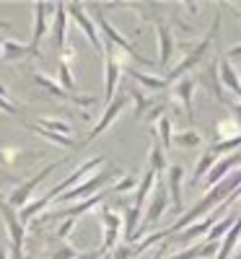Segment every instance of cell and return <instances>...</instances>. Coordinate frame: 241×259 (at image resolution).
<instances>
[{"mask_svg":"<svg viewBox=\"0 0 241 259\" xmlns=\"http://www.w3.org/2000/svg\"><path fill=\"white\" fill-rule=\"evenodd\" d=\"M231 8H233V6H231ZM233 11H236V8H233ZM236 13H238V11H236ZM238 21H241V13H238Z\"/></svg>","mask_w":241,"mask_h":259,"instance_id":"46","label":"cell"},{"mask_svg":"<svg viewBox=\"0 0 241 259\" xmlns=\"http://www.w3.org/2000/svg\"><path fill=\"white\" fill-rule=\"evenodd\" d=\"M169 207V192H166V184L158 182L150 192V200H148V210H145V218H143V226H156L164 212Z\"/></svg>","mask_w":241,"mask_h":259,"instance_id":"10","label":"cell"},{"mask_svg":"<svg viewBox=\"0 0 241 259\" xmlns=\"http://www.w3.org/2000/svg\"><path fill=\"white\" fill-rule=\"evenodd\" d=\"M0 259H11V254H8L6 249H0Z\"/></svg>","mask_w":241,"mask_h":259,"instance_id":"43","label":"cell"},{"mask_svg":"<svg viewBox=\"0 0 241 259\" xmlns=\"http://www.w3.org/2000/svg\"><path fill=\"white\" fill-rule=\"evenodd\" d=\"M200 85L208 91V94H213L221 104H226V96H223V85H221V75H218V65L213 62L210 68H205L203 73H200Z\"/></svg>","mask_w":241,"mask_h":259,"instance_id":"16","label":"cell"},{"mask_svg":"<svg viewBox=\"0 0 241 259\" xmlns=\"http://www.w3.org/2000/svg\"><path fill=\"white\" fill-rule=\"evenodd\" d=\"M57 83H60V89H62L65 94H70V96L78 94V85H75V78H73L70 65L62 62V60H60V65H57Z\"/></svg>","mask_w":241,"mask_h":259,"instance_id":"27","label":"cell"},{"mask_svg":"<svg viewBox=\"0 0 241 259\" xmlns=\"http://www.w3.org/2000/svg\"><path fill=\"white\" fill-rule=\"evenodd\" d=\"M70 104H75V106H81V109H91V106H96L99 104V99L96 96H70Z\"/></svg>","mask_w":241,"mask_h":259,"instance_id":"36","label":"cell"},{"mask_svg":"<svg viewBox=\"0 0 241 259\" xmlns=\"http://www.w3.org/2000/svg\"><path fill=\"white\" fill-rule=\"evenodd\" d=\"M68 24H70V16H68V6L57 3L55 6V18H52V45L57 52H62L68 47Z\"/></svg>","mask_w":241,"mask_h":259,"instance_id":"12","label":"cell"},{"mask_svg":"<svg viewBox=\"0 0 241 259\" xmlns=\"http://www.w3.org/2000/svg\"><path fill=\"white\" fill-rule=\"evenodd\" d=\"M213 223H215V218H213V215H208V218H203V221L192 223L189 228L179 231L177 241H179V244H192L194 239H200V236H208V233H210V228H213Z\"/></svg>","mask_w":241,"mask_h":259,"instance_id":"18","label":"cell"},{"mask_svg":"<svg viewBox=\"0 0 241 259\" xmlns=\"http://www.w3.org/2000/svg\"><path fill=\"white\" fill-rule=\"evenodd\" d=\"M164 112H166V104H153V106H150V112L145 114V119H148V122H156V119L166 117Z\"/></svg>","mask_w":241,"mask_h":259,"instance_id":"37","label":"cell"},{"mask_svg":"<svg viewBox=\"0 0 241 259\" xmlns=\"http://www.w3.org/2000/svg\"><path fill=\"white\" fill-rule=\"evenodd\" d=\"M203 143V135L197 130H187V133H177L174 135V145L177 148H197Z\"/></svg>","mask_w":241,"mask_h":259,"instance_id":"31","label":"cell"},{"mask_svg":"<svg viewBox=\"0 0 241 259\" xmlns=\"http://www.w3.org/2000/svg\"><path fill=\"white\" fill-rule=\"evenodd\" d=\"M101 259H112V251H106V254H104Z\"/></svg>","mask_w":241,"mask_h":259,"instance_id":"44","label":"cell"},{"mask_svg":"<svg viewBox=\"0 0 241 259\" xmlns=\"http://www.w3.org/2000/svg\"><path fill=\"white\" fill-rule=\"evenodd\" d=\"M127 96L135 101V119H145V114L150 112V106H153L150 96H145V94H143V91H138V89H133Z\"/></svg>","mask_w":241,"mask_h":259,"instance_id":"28","label":"cell"},{"mask_svg":"<svg viewBox=\"0 0 241 259\" xmlns=\"http://www.w3.org/2000/svg\"><path fill=\"white\" fill-rule=\"evenodd\" d=\"M55 11V6H47V3H36L34 6V34H31V41L29 47L34 55H39V47H42V39H45L50 24H47V13Z\"/></svg>","mask_w":241,"mask_h":259,"instance_id":"13","label":"cell"},{"mask_svg":"<svg viewBox=\"0 0 241 259\" xmlns=\"http://www.w3.org/2000/svg\"><path fill=\"white\" fill-rule=\"evenodd\" d=\"M39 55L31 52L29 45H21L16 39H3L0 36V60L3 62H18V60H36Z\"/></svg>","mask_w":241,"mask_h":259,"instance_id":"15","label":"cell"},{"mask_svg":"<svg viewBox=\"0 0 241 259\" xmlns=\"http://www.w3.org/2000/svg\"><path fill=\"white\" fill-rule=\"evenodd\" d=\"M18 156H21V150H18V148H0V168L16 163Z\"/></svg>","mask_w":241,"mask_h":259,"instance_id":"35","label":"cell"},{"mask_svg":"<svg viewBox=\"0 0 241 259\" xmlns=\"http://www.w3.org/2000/svg\"><path fill=\"white\" fill-rule=\"evenodd\" d=\"M75 256H78V251L70 244H60V246L52 249V256L50 259H75Z\"/></svg>","mask_w":241,"mask_h":259,"instance_id":"34","label":"cell"},{"mask_svg":"<svg viewBox=\"0 0 241 259\" xmlns=\"http://www.w3.org/2000/svg\"><path fill=\"white\" fill-rule=\"evenodd\" d=\"M156 138H158V143H161L164 150H171V145H174V130H171V119H169V117H161V119H158V133H156Z\"/></svg>","mask_w":241,"mask_h":259,"instance_id":"29","label":"cell"},{"mask_svg":"<svg viewBox=\"0 0 241 259\" xmlns=\"http://www.w3.org/2000/svg\"><path fill=\"white\" fill-rule=\"evenodd\" d=\"M218 75H221V85H226V89L241 99V75H236L233 65L228 60H221V65H218Z\"/></svg>","mask_w":241,"mask_h":259,"instance_id":"19","label":"cell"},{"mask_svg":"<svg viewBox=\"0 0 241 259\" xmlns=\"http://www.w3.org/2000/svg\"><path fill=\"white\" fill-rule=\"evenodd\" d=\"M0 218H3L8 228V239H11V251L13 259H24V241H26V226L21 223L18 210H13L6 200H0Z\"/></svg>","mask_w":241,"mask_h":259,"instance_id":"4","label":"cell"},{"mask_svg":"<svg viewBox=\"0 0 241 259\" xmlns=\"http://www.w3.org/2000/svg\"><path fill=\"white\" fill-rule=\"evenodd\" d=\"M104 254H106L104 249H99V251H83V254H78L75 259H101Z\"/></svg>","mask_w":241,"mask_h":259,"instance_id":"39","label":"cell"},{"mask_svg":"<svg viewBox=\"0 0 241 259\" xmlns=\"http://www.w3.org/2000/svg\"><path fill=\"white\" fill-rule=\"evenodd\" d=\"M0 29H3V31H11V29H13V26H11V24H8V21H0Z\"/></svg>","mask_w":241,"mask_h":259,"instance_id":"42","label":"cell"},{"mask_svg":"<svg viewBox=\"0 0 241 259\" xmlns=\"http://www.w3.org/2000/svg\"><path fill=\"white\" fill-rule=\"evenodd\" d=\"M0 200H3V194H0Z\"/></svg>","mask_w":241,"mask_h":259,"instance_id":"47","label":"cell"},{"mask_svg":"<svg viewBox=\"0 0 241 259\" xmlns=\"http://www.w3.org/2000/svg\"><path fill=\"white\" fill-rule=\"evenodd\" d=\"M127 99H130L127 94H117L112 101H109V104H106V109H104V114H101V117H99V122L91 127V133L83 138V143H81V145H91V143H94V140H96L101 133H106V130H109V127H112V124L117 122V117L125 112Z\"/></svg>","mask_w":241,"mask_h":259,"instance_id":"5","label":"cell"},{"mask_svg":"<svg viewBox=\"0 0 241 259\" xmlns=\"http://www.w3.org/2000/svg\"><path fill=\"white\" fill-rule=\"evenodd\" d=\"M42 130H47V133H55V135H65L70 138L73 135V124L68 119H60V117H39L36 119Z\"/></svg>","mask_w":241,"mask_h":259,"instance_id":"25","label":"cell"},{"mask_svg":"<svg viewBox=\"0 0 241 259\" xmlns=\"http://www.w3.org/2000/svg\"><path fill=\"white\" fill-rule=\"evenodd\" d=\"M125 68H122V60L117 57L114 47H104V99L106 104L117 96V85L122 78Z\"/></svg>","mask_w":241,"mask_h":259,"instance_id":"7","label":"cell"},{"mask_svg":"<svg viewBox=\"0 0 241 259\" xmlns=\"http://www.w3.org/2000/svg\"><path fill=\"white\" fill-rule=\"evenodd\" d=\"M148 168L153 171V174H164V171H169V163H166V150L161 148L158 138L153 135V145H150V153H148Z\"/></svg>","mask_w":241,"mask_h":259,"instance_id":"21","label":"cell"},{"mask_svg":"<svg viewBox=\"0 0 241 259\" xmlns=\"http://www.w3.org/2000/svg\"><path fill=\"white\" fill-rule=\"evenodd\" d=\"M236 259H241V249H238V254H236Z\"/></svg>","mask_w":241,"mask_h":259,"instance_id":"45","label":"cell"},{"mask_svg":"<svg viewBox=\"0 0 241 259\" xmlns=\"http://www.w3.org/2000/svg\"><path fill=\"white\" fill-rule=\"evenodd\" d=\"M75 231V218H65L60 226H57V239L65 244V241H68L70 239V233Z\"/></svg>","mask_w":241,"mask_h":259,"instance_id":"33","label":"cell"},{"mask_svg":"<svg viewBox=\"0 0 241 259\" xmlns=\"http://www.w3.org/2000/svg\"><path fill=\"white\" fill-rule=\"evenodd\" d=\"M68 16H70L73 24H75V26H78L83 34H86V39H89V45H91L96 52H101V55H104L101 36H99V29H96V24H94V18H91L89 8L81 6V3H70V6H68Z\"/></svg>","mask_w":241,"mask_h":259,"instance_id":"6","label":"cell"},{"mask_svg":"<svg viewBox=\"0 0 241 259\" xmlns=\"http://www.w3.org/2000/svg\"><path fill=\"white\" fill-rule=\"evenodd\" d=\"M86 8H89L94 24H96V29H99V36H101V45H104V47H114V50L125 52L130 60L138 62V65H150V60H145V57L133 47V41L125 39L112 24H109V18L104 16V8H101V6H86Z\"/></svg>","mask_w":241,"mask_h":259,"instance_id":"1","label":"cell"},{"mask_svg":"<svg viewBox=\"0 0 241 259\" xmlns=\"http://www.w3.org/2000/svg\"><path fill=\"white\" fill-rule=\"evenodd\" d=\"M233 223H236V218L233 215H228V218H223L221 223H213V228H210V233L205 236L208 239V244H218V239H221V236H226L231 228H233Z\"/></svg>","mask_w":241,"mask_h":259,"instance_id":"30","label":"cell"},{"mask_svg":"<svg viewBox=\"0 0 241 259\" xmlns=\"http://www.w3.org/2000/svg\"><path fill=\"white\" fill-rule=\"evenodd\" d=\"M122 177H125V174H122V168H119V166H114V163H109L106 168L96 171L94 177H89L86 182H81V184H78V187H73L70 192L60 194V197H57V202H60V205L83 202V200L94 197V194H101L106 184H112V179H122Z\"/></svg>","mask_w":241,"mask_h":259,"instance_id":"2","label":"cell"},{"mask_svg":"<svg viewBox=\"0 0 241 259\" xmlns=\"http://www.w3.org/2000/svg\"><path fill=\"white\" fill-rule=\"evenodd\" d=\"M26 130H31V133H34V135H39V138L50 140L52 145H60V148H78V143H75L73 138H65V135L47 133V130H42V127H39V124H34V122H26Z\"/></svg>","mask_w":241,"mask_h":259,"instance_id":"26","label":"cell"},{"mask_svg":"<svg viewBox=\"0 0 241 259\" xmlns=\"http://www.w3.org/2000/svg\"><path fill=\"white\" fill-rule=\"evenodd\" d=\"M0 99H8V89H6L3 83H0Z\"/></svg>","mask_w":241,"mask_h":259,"instance_id":"41","label":"cell"},{"mask_svg":"<svg viewBox=\"0 0 241 259\" xmlns=\"http://www.w3.org/2000/svg\"><path fill=\"white\" fill-rule=\"evenodd\" d=\"M101 226H104V239H101V249L112 251L122 236V218L112 205H101Z\"/></svg>","mask_w":241,"mask_h":259,"instance_id":"8","label":"cell"},{"mask_svg":"<svg viewBox=\"0 0 241 259\" xmlns=\"http://www.w3.org/2000/svg\"><path fill=\"white\" fill-rule=\"evenodd\" d=\"M125 73L133 78V80H138L143 89H148V91H166L169 89V83H166V78H158V75H148V73H143V70H138V68H125Z\"/></svg>","mask_w":241,"mask_h":259,"instance_id":"20","label":"cell"},{"mask_svg":"<svg viewBox=\"0 0 241 259\" xmlns=\"http://www.w3.org/2000/svg\"><path fill=\"white\" fill-rule=\"evenodd\" d=\"M0 112L3 114H18V106L11 99H0Z\"/></svg>","mask_w":241,"mask_h":259,"instance_id":"38","label":"cell"},{"mask_svg":"<svg viewBox=\"0 0 241 259\" xmlns=\"http://www.w3.org/2000/svg\"><path fill=\"white\" fill-rule=\"evenodd\" d=\"M218 163V156L213 153V150H205L203 153V158L197 161V166H194V171H192V179H189V187H197L200 184V179H205L208 174H210V168Z\"/></svg>","mask_w":241,"mask_h":259,"instance_id":"24","label":"cell"},{"mask_svg":"<svg viewBox=\"0 0 241 259\" xmlns=\"http://www.w3.org/2000/svg\"><path fill=\"white\" fill-rule=\"evenodd\" d=\"M135 189H138V177H130V174L117 179L112 187H106L109 194H125V192H135Z\"/></svg>","mask_w":241,"mask_h":259,"instance_id":"32","label":"cell"},{"mask_svg":"<svg viewBox=\"0 0 241 259\" xmlns=\"http://www.w3.org/2000/svg\"><path fill=\"white\" fill-rule=\"evenodd\" d=\"M182 182H184V166L182 163H174L166 171V192H169V200L174 205V210L182 212L184 210V197H182Z\"/></svg>","mask_w":241,"mask_h":259,"instance_id":"11","label":"cell"},{"mask_svg":"<svg viewBox=\"0 0 241 259\" xmlns=\"http://www.w3.org/2000/svg\"><path fill=\"white\" fill-rule=\"evenodd\" d=\"M171 89V99L174 101H179L184 106V112H187V119L194 122V101H192V94H194V80L192 78H182L177 80L174 85H169Z\"/></svg>","mask_w":241,"mask_h":259,"instance_id":"14","label":"cell"},{"mask_svg":"<svg viewBox=\"0 0 241 259\" xmlns=\"http://www.w3.org/2000/svg\"><path fill=\"white\" fill-rule=\"evenodd\" d=\"M153 187H156V174H153L150 168H145V174L138 179V189H135V207L138 210H143V205H145V200H148V194L153 192Z\"/></svg>","mask_w":241,"mask_h":259,"instance_id":"23","label":"cell"},{"mask_svg":"<svg viewBox=\"0 0 241 259\" xmlns=\"http://www.w3.org/2000/svg\"><path fill=\"white\" fill-rule=\"evenodd\" d=\"M156 34H158V68L161 70H169V62L174 57V50H177V41H174V31L169 29V24L156 16Z\"/></svg>","mask_w":241,"mask_h":259,"instance_id":"9","label":"cell"},{"mask_svg":"<svg viewBox=\"0 0 241 259\" xmlns=\"http://www.w3.org/2000/svg\"><path fill=\"white\" fill-rule=\"evenodd\" d=\"M31 80H34V85L36 89H42L45 94H50L52 99H62V101H70V94H65L62 89H60V83L55 80V78H50L47 73H31Z\"/></svg>","mask_w":241,"mask_h":259,"instance_id":"17","label":"cell"},{"mask_svg":"<svg viewBox=\"0 0 241 259\" xmlns=\"http://www.w3.org/2000/svg\"><path fill=\"white\" fill-rule=\"evenodd\" d=\"M62 163H68V158H57V161H52V163H50L47 168H42L39 174H34V177H31L29 182L18 184V187H16V189H13L11 194H8V200H6V202H8V205H11L13 210H24V207H26V205L31 202V194H34V189L39 187V182H45V179H47V177L52 174V171H55V168H60Z\"/></svg>","mask_w":241,"mask_h":259,"instance_id":"3","label":"cell"},{"mask_svg":"<svg viewBox=\"0 0 241 259\" xmlns=\"http://www.w3.org/2000/svg\"><path fill=\"white\" fill-rule=\"evenodd\" d=\"M226 106H228V109L233 112V122L241 127V104H226Z\"/></svg>","mask_w":241,"mask_h":259,"instance_id":"40","label":"cell"},{"mask_svg":"<svg viewBox=\"0 0 241 259\" xmlns=\"http://www.w3.org/2000/svg\"><path fill=\"white\" fill-rule=\"evenodd\" d=\"M236 163H241V156H238V153H233V156H228V158H223V161H218V163L210 168V174H208V179H205V187H208V189L215 187V182L221 179V177H226Z\"/></svg>","mask_w":241,"mask_h":259,"instance_id":"22","label":"cell"}]
</instances>
